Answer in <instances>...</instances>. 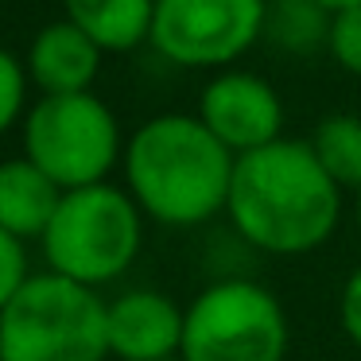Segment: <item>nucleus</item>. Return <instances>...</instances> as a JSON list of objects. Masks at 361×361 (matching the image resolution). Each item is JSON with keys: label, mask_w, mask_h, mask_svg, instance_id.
<instances>
[{"label": "nucleus", "mask_w": 361, "mask_h": 361, "mask_svg": "<svg viewBox=\"0 0 361 361\" xmlns=\"http://www.w3.org/2000/svg\"><path fill=\"white\" fill-rule=\"evenodd\" d=\"M264 35V0H156L152 47L175 66H229Z\"/></svg>", "instance_id": "7"}, {"label": "nucleus", "mask_w": 361, "mask_h": 361, "mask_svg": "<svg viewBox=\"0 0 361 361\" xmlns=\"http://www.w3.org/2000/svg\"><path fill=\"white\" fill-rule=\"evenodd\" d=\"M291 322L257 280H218L187 307L183 361H288Z\"/></svg>", "instance_id": "6"}, {"label": "nucleus", "mask_w": 361, "mask_h": 361, "mask_svg": "<svg viewBox=\"0 0 361 361\" xmlns=\"http://www.w3.org/2000/svg\"><path fill=\"white\" fill-rule=\"evenodd\" d=\"M24 156L59 190H82L105 183L117 159H125V144L102 97L63 94L35 102L24 117Z\"/></svg>", "instance_id": "5"}, {"label": "nucleus", "mask_w": 361, "mask_h": 361, "mask_svg": "<svg viewBox=\"0 0 361 361\" xmlns=\"http://www.w3.org/2000/svg\"><path fill=\"white\" fill-rule=\"evenodd\" d=\"M198 121L226 144L233 156H249L257 148L283 140V102L260 74L221 71L206 82L198 97Z\"/></svg>", "instance_id": "8"}, {"label": "nucleus", "mask_w": 361, "mask_h": 361, "mask_svg": "<svg viewBox=\"0 0 361 361\" xmlns=\"http://www.w3.org/2000/svg\"><path fill=\"white\" fill-rule=\"evenodd\" d=\"M144 241V214L133 195L113 183L66 190L43 233V257L51 272L86 288L117 280L133 268Z\"/></svg>", "instance_id": "4"}, {"label": "nucleus", "mask_w": 361, "mask_h": 361, "mask_svg": "<svg viewBox=\"0 0 361 361\" xmlns=\"http://www.w3.org/2000/svg\"><path fill=\"white\" fill-rule=\"evenodd\" d=\"M326 51H330V59H334L345 74L361 78V4H357V8L334 12Z\"/></svg>", "instance_id": "15"}, {"label": "nucleus", "mask_w": 361, "mask_h": 361, "mask_svg": "<svg viewBox=\"0 0 361 361\" xmlns=\"http://www.w3.org/2000/svg\"><path fill=\"white\" fill-rule=\"evenodd\" d=\"M27 283V257L24 241H16L12 233L0 229V311L16 299V291Z\"/></svg>", "instance_id": "17"}, {"label": "nucleus", "mask_w": 361, "mask_h": 361, "mask_svg": "<svg viewBox=\"0 0 361 361\" xmlns=\"http://www.w3.org/2000/svg\"><path fill=\"white\" fill-rule=\"evenodd\" d=\"M105 299L86 283L43 272L27 276L0 311V361H105Z\"/></svg>", "instance_id": "3"}, {"label": "nucleus", "mask_w": 361, "mask_h": 361, "mask_svg": "<svg viewBox=\"0 0 361 361\" xmlns=\"http://www.w3.org/2000/svg\"><path fill=\"white\" fill-rule=\"evenodd\" d=\"M334 12L322 0H264V35L276 51L307 59L326 47Z\"/></svg>", "instance_id": "13"}, {"label": "nucleus", "mask_w": 361, "mask_h": 361, "mask_svg": "<svg viewBox=\"0 0 361 361\" xmlns=\"http://www.w3.org/2000/svg\"><path fill=\"white\" fill-rule=\"evenodd\" d=\"M322 4H326L330 12H342V8H357L361 0H322Z\"/></svg>", "instance_id": "19"}, {"label": "nucleus", "mask_w": 361, "mask_h": 361, "mask_svg": "<svg viewBox=\"0 0 361 361\" xmlns=\"http://www.w3.org/2000/svg\"><path fill=\"white\" fill-rule=\"evenodd\" d=\"M66 190H59L32 159H4L0 164V229L12 233L16 241L47 233L59 202Z\"/></svg>", "instance_id": "11"}, {"label": "nucleus", "mask_w": 361, "mask_h": 361, "mask_svg": "<svg viewBox=\"0 0 361 361\" xmlns=\"http://www.w3.org/2000/svg\"><path fill=\"white\" fill-rule=\"evenodd\" d=\"M102 55L105 51L86 32H78L71 20H63V24H47L32 39L27 74L43 90V97L90 94L97 71H102Z\"/></svg>", "instance_id": "10"}, {"label": "nucleus", "mask_w": 361, "mask_h": 361, "mask_svg": "<svg viewBox=\"0 0 361 361\" xmlns=\"http://www.w3.org/2000/svg\"><path fill=\"white\" fill-rule=\"evenodd\" d=\"M345 190L322 171L307 140H283L237 156L229 183V226L268 257H307L334 237Z\"/></svg>", "instance_id": "1"}, {"label": "nucleus", "mask_w": 361, "mask_h": 361, "mask_svg": "<svg viewBox=\"0 0 361 361\" xmlns=\"http://www.w3.org/2000/svg\"><path fill=\"white\" fill-rule=\"evenodd\" d=\"M311 152L319 156L322 171L342 190H361V117L357 113H330L326 121L314 125L307 136Z\"/></svg>", "instance_id": "14"}, {"label": "nucleus", "mask_w": 361, "mask_h": 361, "mask_svg": "<svg viewBox=\"0 0 361 361\" xmlns=\"http://www.w3.org/2000/svg\"><path fill=\"white\" fill-rule=\"evenodd\" d=\"M167 361H183V357H167Z\"/></svg>", "instance_id": "21"}, {"label": "nucleus", "mask_w": 361, "mask_h": 361, "mask_svg": "<svg viewBox=\"0 0 361 361\" xmlns=\"http://www.w3.org/2000/svg\"><path fill=\"white\" fill-rule=\"evenodd\" d=\"M353 218H357V229H361V190L353 195Z\"/></svg>", "instance_id": "20"}, {"label": "nucleus", "mask_w": 361, "mask_h": 361, "mask_svg": "<svg viewBox=\"0 0 361 361\" xmlns=\"http://www.w3.org/2000/svg\"><path fill=\"white\" fill-rule=\"evenodd\" d=\"M237 156L190 113L144 121L125 144V183L140 214L190 229L226 214Z\"/></svg>", "instance_id": "2"}, {"label": "nucleus", "mask_w": 361, "mask_h": 361, "mask_svg": "<svg viewBox=\"0 0 361 361\" xmlns=\"http://www.w3.org/2000/svg\"><path fill=\"white\" fill-rule=\"evenodd\" d=\"M24 113V66L12 51L0 47V133H8Z\"/></svg>", "instance_id": "16"}, {"label": "nucleus", "mask_w": 361, "mask_h": 361, "mask_svg": "<svg viewBox=\"0 0 361 361\" xmlns=\"http://www.w3.org/2000/svg\"><path fill=\"white\" fill-rule=\"evenodd\" d=\"M338 322H342L345 338L361 350V264L345 276L342 295H338Z\"/></svg>", "instance_id": "18"}, {"label": "nucleus", "mask_w": 361, "mask_h": 361, "mask_svg": "<svg viewBox=\"0 0 361 361\" xmlns=\"http://www.w3.org/2000/svg\"><path fill=\"white\" fill-rule=\"evenodd\" d=\"M66 20L102 51H133L152 39L156 0H63Z\"/></svg>", "instance_id": "12"}, {"label": "nucleus", "mask_w": 361, "mask_h": 361, "mask_svg": "<svg viewBox=\"0 0 361 361\" xmlns=\"http://www.w3.org/2000/svg\"><path fill=\"white\" fill-rule=\"evenodd\" d=\"M187 307L152 288H133L105 303L109 357L121 361H167L183 353Z\"/></svg>", "instance_id": "9"}]
</instances>
